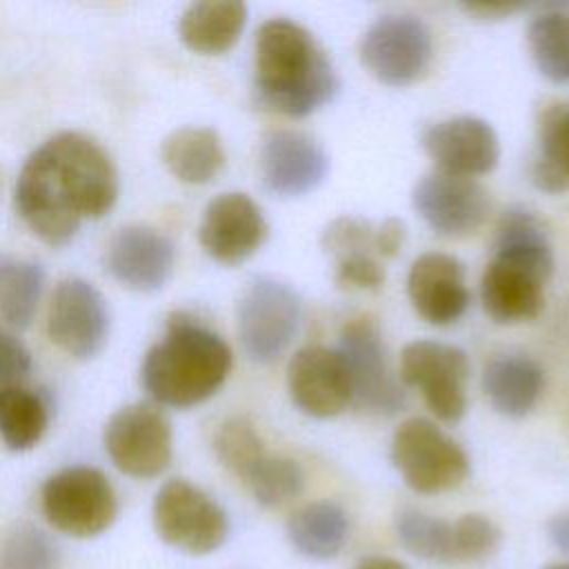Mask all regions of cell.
I'll return each instance as SVG.
<instances>
[{
	"mask_svg": "<svg viewBox=\"0 0 569 569\" xmlns=\"http://www.w3.org/2000/svg\"><path fill=\"white\" fill-rule=\"evenodd\" d=\"M118 198V171L89 136L60 131L22 164L16 209L47 244H67L84 218L104 216Z\"/></svg>",
	"mask_w": 569,
	"mask_h": 569,
	"instance_id": "1",
	"label": "cell"
},
{
	"mask_svg": "<svg viewBox=\"0 0 569 569\" xmlns=\"http://www.w3.org/2000/svg\"><path fill=\"white\" fill-rule=\"evenodd\" d=\"M256 91L267 109L302 118L336 96L338 76L311 31L271 18L256 33Z\"/></svg>",
	"mask_w": 569,
	"mask_h": 569,
	"instance_id": "2",
	"label": "cell"
},
{
	"mask_svg": "<svg viewBox=\"0 0 569 569\" xmlns=\"http://www.w3.org/2000/svg\"><path fill=\"white\" fill-rule=\"evenodd\" d=\"M493 249L480 280L487 316L500 325L536 318L545 305V282L553 271V251L538 218L522 207L505 211Z\"/></svg>",
	"mask_w": 569,
	"mask_h": 569,
	"instance_id": "3",
	"label": "cell"
},
{
	"mask_svg": "<svg viewBox=\"0 0 569 569\" xmlns=\"http://www.w3.org/2000/svg\"><path fill=\"white\" fill-rule=\"evenodd\" d=\"M233 365L229 345L189 313H173L142 360L140 378L160 405L187 409L211 398Z\"/></svg>",
	"mask_w": 569,
	"mask_h": 569,
	"instance_id": "4",
	"label": "cell"
},
{
	"mask_svg": "<svg viewBox=\"0 0 569 569\" xmlns=\"http://www.w3.org/2000/svg\"><path fill=\"white\" fill-rule=\"evenodd\" d=\"M47 522L71 538H96L118 516V496L104 471L73 465L49 476L40 489Z\"/></svg>",
	"mask_w": 569,
	"mask_h": 569,
	"instance_id": "5",
	"label": "cell"
},
{
	"mask_svg": "<svg viewBox=\"0 0 569 569\" xmlns=\"http://www.w3.org/2000/svg\"><path fill=\"white\" fill-rule=\"evenodd\" d=\"M391 460L402 480L425 496L451 491L469 476L465 449L427 418L400 422L391 438Z\"/></svg>",
	"mask_w": 569,
	"mask_h": 569,
	"instance_id": "6",
	"label": "cell"
},
{
	"mask_svg": "<svg viewBox=\"0 0 569 569\" xmlns=\"http://www.w3.org/2000/svg\"><path fill=\"white\" fill-rule=\"evenodd\" d=\"M153 529L158 538L189 556L220 549L229 536L227 511L189 480H167L153 498Z\"/></svg>",
	"mask_w": 569,
	"mask_h": 569,
	"instance_id": "7",
	"label": "cell"
},
{
	"mask_svg": "<svg viewBox=\"0 0 569 569\" xmlns=\"http://www.w3.org/2000/svg\"><path fill=\"white\" fill-rule=\"evenodd\" d=\"M302 320V302L291 287L260 276L238 302V336L253 362H273L291 345Z\"/></svg>",
	"mask_w": 569,
	"mask_h": 569,
	"instance_id": "8",
	"label": "cell"
},
{
	"mask_svg": "<svg viewBox=\"0 0 569 569\" xmlns=\"http://www.w3.org/2000/svg\"><path fill=\"white\" fill-rule=\"evenodd\" d=\"M358 53L380 82L405 87L429 69L433 40L429 27L418 16L385 13L367 27Z\"/></svg>",
	"mask_w": 569,
	"mask_h": 569,
	"instance_id": "9",
	"label": "cell"
},
{
	"mask_svg": "<svg viewBox=\"0 0 569 569\" xmlns=\"http://www.w3.org/2000/svg\"><path fill=\"white\" fill-rule=\"evenodd\" d=\"M104 449L122 473L140 480L156 478L169 467L173 456L171 425L151 405H127L109 418Z\"/></svg>",
	"mask_w": 569,
	"mask_h": 569,
	"instance_id": "10",
	"label": "cell"
},
{
	"mask_svg": "<svg viewBox=\"0 0 569 569\" xmlns=\"http://www.w3.org/2000/svg\"><path fill=\"white\" fill-rule=\"evenodd\" d=\"M469 358L460 347L438 340H413L400 353V380L418 387L431 413L445 422H456L467 409L465 382Z\"/></svg>",
	"mask_w": 569,
	"mask_h": 569,
	"instance_id": "11",
	"label": "cell"
},
{
	"mask_svg": "<svg viewBox=\"0 0 569 569\" xmlns=\"http://www.w3.org/2000/svg\"><path fill=\"white\" fill-rule=\"evenodd\" d=\"M338 353L349 371L358 407L391 416L405 405V393L387 369L380 327L371 316L351 318L342 327Z\"/></svg>",
	"mask_w": 569,
	"mask_h": 569,
	"instance_id": "12",
	"label": "cell"
},
{
	"mask_svg": "<svg viewBox=\"0 0 569 569\" xmlns=\"http://www.w3.org/2000/svg\"><path fill=\"white\" fill-rule=\"evenodd\" d=\"M47 333L71 358L98 356L109 336V309L102 293L82 278L60 280L51 296Z\"/></svg>",
	"mask_w": 569,
	"mask_h": 569,
	"instance_id": "13",
	"label": "cell"
},
{
	"mask_svg": "<svg viewBox=\"0 0 569 569\" xmlns=\"http://www.w3.org/2000/svg\"><path fill=\"white\" fill-rule=\"evenodd\" d=\"M411 202L433 231L451 238L478 231L489 213V196L480 182L445 171L422 176L413 187Z\"/></svg>",
	"mask_w": 569,
	"mask_h": 569,
	"instance_id": "14",
	"label": "cell"
},
{
	"mask_svg": "<svg viewBox=\"0 0 569 569\" xmlns=\"http://www.w3.org/2000/svg\"><path fill=\"white\" fill-rule=\"evenodd\" d=\"M269 224L260 207L240 191L213 198L200 220L198 240L207 256L220 264H240L267 240Z\"/></svg>",
	"mask_w": 569,
	"mask_h": 569,
	"instance_id": "15",
	"label": "cell"
},
{
	"mask_svg": "<svg viewBox=\"0 0 569 569\" xmlns=\"http://www.w3.org/2000/svg\"><path fill=\"white\" fill-rule=\"evenodd\" d=\"M287 387L293 405L311 418H333L353 400L342 356L322 345H307L293 353Z\"/></svg>",
	"mask_w": 569,
	"mask_h": 569,
	"instance_id": "16",
	"label": "cell"
},
{
	"mask_svg": "<svg viewBox=\"0 0 569 569\" xmlns=\"http://www.w3.org/2000/svg\"><path fill=\"white\" fill-rule=\"evenodd\" d=\"M420 142L438 171L465 178L489 173L500 158L493 127L476 116L438 120L422 131Z\"/></svg>",
	"mask_w": 569,
	"mask_h": 569,
	"instance_id": "17",
	"label": "cell"
},
{
	"mask_svg": "<svg viewBox=\"0 0 569 569\" xmlns=\"http://www.w3.org/2000/svg\"><path fill=\"white\" fill-rule=\"evenodd\" d=\"M329 171L327 151L307 133L278 129L264 136L260 147V176L264 187L280 198H298L313 191Z\"/></svg>",
	"mask_w": 569,
	"mask_h": 569,
	"instance_id": "18",
	"label": "cell"
},
{
	"mask_svg": "<svg viewBox=\"0 0 569 569\" xmlns=\"http://www.w3.org/2000/svg\"><path fill=\"white\" fill-rule=\"evenodd\" d=\"M407 293L413 309L438 327L460 320L471 302L465 282V264L442 251L420 253L411 262Z\"/></svg>",
	"mask_w": 569,
	"mask_h": 569,
	"instance_id": "19",
	"label": "cell"
},
{
	"mask_svg": "<svg viewBox=\"0 0 569 569\" xmlns=\"http://www.w3.org/2000/svg\"><path fill=\"white\" fill-rule=\"evenodd\" d=\"M176 262L173 242L142 224L122 227L107 244L104 264L107 271L124 287L136 291L160 289Z\"/></svg>",
	"mask_w": 569,
	"mask_h": 569,
	"instance_id": "20",
	"label": "cell"
},
{
	"mask_svg": "<svg viewBox=\"0 0 569 569\" xmlns=\"http://www.w3.org/2000/svg\"><path fill=\"white\" fill-rule=\"evenodd\" d=\"M545 385L542 367L525 353L491 358L482 371V389L496 411L520 418L531 411Z\"/></svg>",
	"mask_w": 569,
	"mask_h": 569,
	"instance_id": "21",
	"label": "cell"
},
{
	"mask_svg": "<svg viewBox=\"0 0 569 569\" xmlns=\"http://www.w3.org/2000/svg\"><path fill=\"white\" fill-rule=\"evenodd\" d=\"M247 22V4L236 0H202L189 4L178 22L180 40L196 53L218 56L236 44Z\"/></svg>",
	"mask_w": 569,
	"mask_h": 569,
	"instance_id": "22",
	"label": "cell"
},
{
	"mask_svg": "<svg viewBox=\"0 0 569 569\" xmlns=\"http://www.w3.org/2000/svg\"><path fill=\"white\" fill-rule=\"evenodd\" d=\"M164 167L187 184L211 182L224 167V149L211 127H180L160 149Z\"/></svg>",
	"mask_w": 569,
	"mask_h": 569,
	"instance_id": "23",
	"label": "cell"
},
{
	"mask_svg": "<svg viewBox=\"0 0 569 569\" xmlns=\"http://www.w3.org/2000/svg\"><path fill=\"white\" fill-rule=\"evenodd\" d=\"M291 545L307 558L329 560L338 556L349 538V518L331 500H316L300 507L287 525Z\"/></svg>",
	"mask_w": 569,
	"mask_h": 569,
	"instance_id": "24",
	"label": "cell"
},
{
	"mask_svg": "<svg viewBox=\"0 0 569 569\" xmlns=\"http://www.w3.org/2000/svg\"><path fill=\"white\" fill-rule=\"evenodd\" d=\"M538 153L531 180L538 189L558 193L569 189V102H549L536 122Z\"/></svg>",
	"mask_w": 569,
	"mask_h": 569,
	"instance_id": "25",
	"label": "cell"
},
{
	"mask_svg": "<svg viewBox=\"0 0 569 569\" xmlns=\"http://www.w3.org/2000/svg\"><path fill=\"white\" fill-rule=\"evenodd\" d=\"M49 425V405L22 385L0 387V438L11 451H27L40 442Z\"/></svg>",
	"mask_w": 569,
	"mask_h": 569,
	"instance_id": "26",
	"label": "cell"
},
{
	"mask_svg": "<svg viewBox=\"0 0 569 569\" xmlns=\"http://www.w3.org/2000/svg\"><path fill=\"white\" fill-rule=\"evenodd\" d=\"M44 287V271L38 262L0 253V318L24 329L31 325Z\"/></svg>",
	"mask_w": 569,
	"mask_h": 569,
	"instance_id": "27",
	"label": "cell"
},
{
	"mask_svg": "<svg viewBox=\"0 0 569 569\" xmlns=\"http://www.w3.org/2000/svg\"><path fill=\"white\" fill-rule=\"evenodd\" d=\"M396 533L409 553L429 562L456 565L453 522L407 507L396 516Z\"/></svg>",
	"mask_w": 569,
	"mask_h": 569,
	"instance_id": "28",
	"label": "cell"
},
{
	"mask_svg": "<svg viewBox=\"0 0 569 569\" xmlns=\"http://www.w3.org/2000/svg\"><path fill=\"white\" fill-rule=\"evenodd\" d=\"M527 44L542 76L569 82V13L542 11L527 27Z\"/></svg>",
	"mask_w": 569,
	"mask_h": 569,
	"instance_id": "29",
	"label": "cell"
},
{
	"mask_svg": "<svg viewBox=\"0 0 569 569\" xmlns=\"http://www.w3.org/2000/svg\"><path fill=\"white\" fill-rule=\"evenodd\" d=\"M242 482L262 507L276 509L302 493L305 471L293 458L267 453Z\"/></svg>",
	"mask_w": 569,
	"mask_h": 569,
	"instance_id": "30",
	"label": "cell"
},
{
	"mask_svg": "<svg viewBox=\"0 0 569 569\" xmlns=\"http://www.w3.org/2000/svg\"><path fill=\"white\" fill-rule=\"evenodd\" d=\"M0 569H60V549L47 531L20 522L0 538Z\"/></svg>",
	"mask_w": 569,
	"mask_h": 569,
	"instance_id": "31",
	"label": "cell"
},
{
	"mask_svg": "<svg viewBox=\"0 0 569 569\" xmlns=\"http://www.w3.org/2000/svg\"><path fill=\"white\" fill-rule=\"evenodd\" d=\"M213 451L218 460L240 480L267 456L264 442L247 418H229L213 433Z\"/></svg>",
	"mask_w": 569,
	"mask_h": 569,
	"instance_id": "32",
	"label": "cell"
},
{
	"mask_svg": "<svg viewBox=\"0 0 569 569\" xmlns=\"http://www.w3.org/2000/svg\"><path fill=\"white\" fill-rule=\"evenodd\" d=\"M456 565H469L489 558L498 542L500 529L482 513H465L453 520Z\"/></svg>",
	"mask_w": 569,
	"mask_h": 569,
	"instance_id": "33",
	"label": "cell"
},
{
	"mask_svg": "<svg viewBox=\"0 0 569 569\" xmlns=\"http://www.w3.org/2000/svg\"><path fill=\"white\" fill-rule=\"evenodd\" d=\"M336 282L347 289H376L385 282V267L373 253H353L336 260Z\"/></svg>",
	"mask_w": 569,
	"mask_h": 569,
	"instance_id": "34",
	"label": "cell"
},
{
	"mask_svg": "<svg viewBox=\"0 0 569 569\" xmlns=\"http://www.w3.org/2000/svg\"><path fill=\"white\" fill-rule=\"evenodd\" d=\"M29 369L31 353L27 347L18 338L0 331V387L18 385V380L24 378Z\"/></svg>",
	"mask_w": 569,
	"mask_h": 569,
	"instance_id": "35",
	"label": "cell"
},
{
	"mask_svg": "<svg viewBox=\"0 0 569 569\" xmlns=\"http://www.w3.org/2000/svg\"><path fill=\"white\" fill-rule=\"evenodd\" d=\"M405 240V224L398 218H387L376 233V244L380 258H393Z\"/></svg>",
	"mask_w": 569,
	"mask_h": 569,
	"instance_id": "36",
	"label": "cell"
},
{
	"mask_svg": "<svg viewBox=\"0 0 569 569\" xmlns=\"http://www.w3.org/2000/svg\"><path fill=\"white\" fill-rule=\"evenodd\" d=\"M547 533H549L551 542L569 556V511L553 516L547 525Z\"/></svg>",
	"mask_w": 569,
	"mask_h": 569,
	"instance_id": "37",
	"label": "cell"
},
{
	"mask_svg": "<svg viewBox=\"0 0 569 569\" xmlns=\"http://www.w3.org/2000/svg\"><path fill=\"white\" fill-rule=\"evenodd\" d=\"M522 4H496V2H491V4H487V2H476V4H462V9L465 11H469V13H473V16H480V18H502V16H509V13H513V11H518Z\"/></svg>",
	"mask_w": 569,
	"mask_h": 569,
	"instance_id": "38",
	"label": "cell"
},
{
	"mask_svg": "<svg viewBox=\"0 0 569 569\" xmlns=\"http://www.w3.org/2000/svg\"><path fill=\"white\" fill-rule=\"evenodd\" d=\"M356 569H409L405 562L396 560V558H387V556H367L362 558Z\"/></svg>",
	"mask_w": 569,
	"mask_h": 569,
	"instance_id": "39",
	"label": "cell"
},
{
	"mask_svg": "<svg viewBox=\"0 0 569 569\" xmlns=\"http://www.w3.org/2000/svg\"><path fill=\"white\" fill-rule=\"evenodd\" d=\"M547 569H569V562H558V565H549Z\"/></svg>",
	"mask_w": 569,
	"mask_h": 569,
	"instance_id": "40",
	"label": "cell"
}]
</instances>
